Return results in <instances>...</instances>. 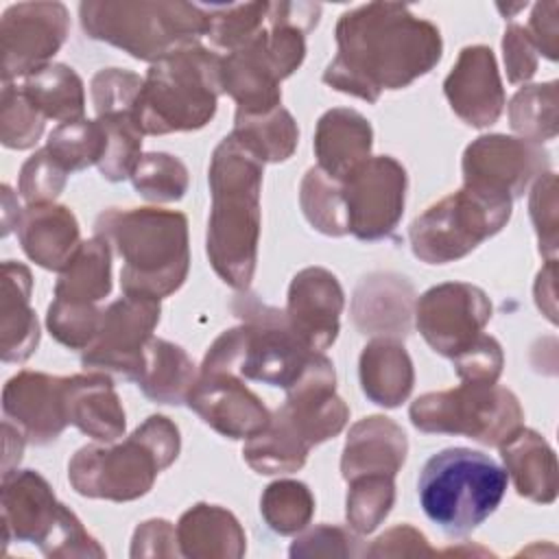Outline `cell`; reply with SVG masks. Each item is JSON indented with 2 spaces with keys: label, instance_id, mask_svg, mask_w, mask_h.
<instances>
[{
  "label": "cell",
  "instance_id": "obj_1",
  "mask_svg": "<svg viewBox=\"0 0 559 559\" xmlns=\"http://www.w3.org/2000/svg\"><path fill=\"white\" fill-rule=\"evenodd\" d=\"M439 28L406 4L369 2L336 24V57L323 72L330 87L376 103L382 90H402L441 59Z\"/></svg>",
  "mask_w": 559,
  "mask_h": 559
},
{
  "label": "cell",
  "instance_id": "obj_2",
  "mask_svg": "<svg viewBox=\"0 0 559 559\" xmlns=\"http://www.w3.org/2000/svg\"><path fill=\"white\" fill-rule=\"evenodd\" d=\"M262 168L264 164L231 133L210 159L212 207L205 251L216 275L236 290H247L255 273Z\"/></svg>",
  "mask_w": 559,
  "mask_h": 559
},
{
  "label": "cell",
  "instance_id": "obj_3",
  "mask_svg": "<svg viewBox=\"0 0 559 559\" xmlns=\"http://www.w3.org/2000/svg\"><path fill=\"white\" fill-rule=\"evenodd\" d=\"M94 234L122 258L120 286L124 295L164 299L188 277V218L162 207H109L98 214Z\"/></svg>",
  "mask_w": 559,
  "mask_h": 559
},
{
  "label": "cell",
  "instance_id": "obj_4",
  "mask_svg": "<svg viewBox=\"0 0 559 559\" xmlns=\"http://www.w3.org/2000/svg\"><path fill=\"white\" fill-rule=\"evenodd\" d=\"M234 312L242 323L210 345L201 371H225L288 391L314 352L293 332L284 310L260 304L253 295L238 297Z\"/></svg>",
  "mask_w": 559,
  "mask_h": 559
},
{
  "label": "cell",
  "instance_id": "obj_5",
  "mask_svg": "<svg viewBox=\"0 0 559 559\" xmlns=\"http://www.w3.org/2000/svg\"><path fill=\"white\" fill-rule=\"evenodd\" d=\"M221 61L223 57L194 44L151 63L133 107L140 131L164 135L205 127L223 92Z\"/></svg>",
  "mask_w": 559,
  "mask_h": 559
},
{
  "label": "cell",
  "instance_id": "obj_6",
  "mask_svg": "<svg viewBox=\"0 0 559 559\" xmlns=\"http://www.w3.org/2000/svg\"><path fill=\"white\" fill-rule=\"evenodd\" d=\"M179 448V428L164 415H151L122 443L76 450L68 463V480L81 496L129 502L151 491Z\"/></svg>",
  "mask_w": 559,
  "mask_h": 559
},
{
  "label": "cell",
  "instance_id": "obj_7",
  "mask_svg": "<svg viewBox=\"0 0 559 559\" xmlns=\"http://www.w3.org/2000/svg\"><path fill=\"white\" fill-rule=\"evenodd\" d=\"M79 15L87 37L107 41L151 63L199 44L207 33V17L201 4L181 0L81 2Z\"/></svg>",
  "mask_w": 559,
  "mask_h": 559
},
{
  "label": "cell",
  "instance_id": "obj_8",
  "mask_svg": "<svg viewBox=\"0 0 559 559\" xmlns=\"http://www.w3.org/2000/svg\"><path fill=\"white\" fill-rule=\"evenodd\" d=\"M507 472L491 456L469 448L432 454L419 474V504L445 535L461 537L478 528L507 491Z\"/></svg>",
  "mask_w": 559,
  "mask_h": 559
},
{
  "label": "cell",
  "instance_id": "obj_9",
  "mask_svg": "<svg viewBox=\"0 0 559 559\" xmlns=\"http://www.w3.org/2000/svg\"><path fill=\"white\" fill-rule=\"evenodd\" d=\"M421 432L461 435L500 448L524 426V411L513 391L493 384L463 382L456 389L419 395L408 408Z\"/></svg>",
  "mask_w": 559,
  "mask_h": 559
},
{
  "label": "cell",
  "instance_id": "obj_10",
  "mask_svg": "<svg viewBox=\"0 0 559 559\" xmlns=\"http://www.w3.org/2000/svg\"><path fill=\"white\" fill-rule=\"evenodd\" d=\"M304 57V33L273 22L240 48L227 52L221 61V81L223 92L238 105L236 114L258 116L280 107V83L301 66Z\"/></svg>",
  "mask_w": 559,
  "mask_h": 559
},
{
  "label": "cell",
  "instance_id": "obj_11",
  "mask_svg": "<svg viewBox=\"0 0 559 559\" xmlns=\"http://www.w3.org/2000/svg\"><path fill=\"white\" fill-rule=\"evenodd\" d=\"M509 216L511 201L463 186L432 203L411 223V249L426 264L456 262L496 236Z\"/></svg>",
  "mask_w": 559,
  "mask_h": 559
},
{
  "label": "cell",
  "instance_id": "obj_12",
  "mask_svg": "<svg viewBox=\"0 0 559 559\" xmlns=\"http://www.w3.org/2000/svg\"><path fill=\"white\" fill-rule=\"evenodd\" d=\"M548 170V153L524 138L480 135L463 153V186L511 203Z\"/></svg>",
  "mask_w": 559,
  "mask_h": 559
},
{
  "label": "cell",
  "instance_id": "obj_13",
  "mask_svg": "<svg viewBox=\"0 0 559 559\" xmlns=\"http://www.w3.org/2000/svg\"><path fill=\"white\" fill-rule=\"evenodd\" d=\"M343 183L347 229L358 240L386 238L404 214L408 177L391 155L369 157Z\"/></svg>",
  "mask_w": 559,
  "mask_h": 559
},
{
  "label": "cell",
  "instance_id": "obj_14",
  "mask_svg": "<svg viewBox=\"0 0 559 559\" xmlns=\"http://www.w3.org/2000/svg\"><path fill=\"white\" fill-rule=\"evenodd\" d=\"M159 312V299L142 295H124L109 304L103 310L96 338L83 349V367L138 380L144 347L153 338Z\"/></svg>",
  "mask_w": 559,
  "mask_h": 559
},
{
  "label": "cell",
  "instance_id": "obj_15",
  "mask_svg": "<svg viewBox=\"0 0 559 559\" xmlns=\"http://www.w3.org/2000/svg\"><path fill=\"white\" fill-rule=\"evenodd\" d=\"M491 319L487 293L467 282H445L428 288L415 304V323L424 341L441 356L454 358L467 349Z\"/></svg>",
  "mask_w": 559,
  "mask_h": 559
},
{
  "label": "cell",
  "instance_id": "obj_16",
  "mask_svg": "<svg viewBox=\"0 0 559 559\" xmlns=\"http://www.w3.org/2000/svg\"><path fill=\"white\" fill-rule=\"evenodd\" d=\"M70 15L61 2H20L2 13V83L50 63L63 46Z\"/></svg>",
  "mask_w": 559,
  "mask_h": 559
},
{
  "label": "cell",
  "instance_id": "obj_17",
  "mask_svg": "<svg viewBox=\"0 0 559 559\" xmlns=\"http://www.w3.org/2000/svg\"><path fill=\"white\" fill-rule=\"evenodd\" d=\"M186 402L210 428L229 439H251L271 419L269 408L240 376L225 371H199Z\"/></svg>",
  "mask_w": 559,
  "mask_h": 559
},
{
  "label": "cell",
  "instance_id": "obj_18",
  "mask_svg": "<svg viewBox=\"0 0 559 559\" xmlns=\"http://www.w3.org/2000/svg\"><path fill=\"white\" fill-rule=\"evenodd\" d=\"M343 306L345 297L336 275L323 266H308L293 277L284 312L301 343L312 352H323L338 336Z\"/></svg>",
  "mask_w": 559,
  "mask_h": 559
},
{
  "label": "cell",
  "instance_id": "obj_19",
  "mask_svg": "<svg viewBox=\"0 0 559 559\" xmlns=\"http://www.w3.org/2000/svg\"><path fill=\"white\" fill-rule=\"evenodd\" d=\"M2 411L35 445L57 441L68 426L66 378L20 371L2 391Z\"/></svg>",
  "mask_w": 559,
  "mask_h": 559
},
{
  "label": "cell",
  "instance_id": "obj_20",
  "mask_svg": "<svg viewBox=\"0 0 559 559\" xmlns=\"http://www.w3.org/2000/svg\"><path fill=\"white\" fill-rule=\"evenodd\" d=\"M452 111L469 127L493 124L504 109V87L496 57L487 46H465L443 81Z\"/></svg>",
  "mask_w": 559,
  "mask_h": 559
},
{
  "label": "cell",
  "instance_id": "obj_21",
  "mask_svg": "<svg viewBox=\"0 0 559 559\" xmlns=\"http://www.w3.org/2000/svg\"><path fill=\"white\" fill-rule=\"evenodd\" d=\"M66 504L48 480L35 469H15L2 476V533L4 544L28 542L39 550L50 542Z\"/></svg>",
  "mask_w": 559,
  "mask_h": 559
},
{
  "label": "cell",
  "instance_id": "obj_22",
  "mask_svg": "<svg viewBox=\"0 0 559 559\" xmlns=\"http://www.w3.org/2000/svg\"><path fill=\"white\" fill-rule=\"evenodd\" d=\"M415 290L411 282L395 273H371L360 280L352 299L354 323L362 334L406 336Z\"/></svg>",
  "mask_w": 559,
  "mask_h": 559
},
{
  "label": "cell",
  "instance_id": "obj_23",
  "mask_svg": "<svg viewBox=\"0 0 559 559\" xmlns=\"http://www.w3.org/2000/svg\"><path fill=\"white\" fill-rule=\"evenodd\" d=\"M24 253L48 271H63L81 247L76 216L57 203H31L15 225Z\"/></svg>",
  "mask_w": 559,
  "mask_h": 559
},
{
  "label": "cell",
  "instance_id": "obj_24",
  "mask_svg": "<svg viewBox=\"0 0 559 559\" xmlns=\"http://www.w3.org/2000/svg\"><path fill=\"white\" fill-rule=\"evenodd\" d=\"M68 424L98 443H114L124 435V408L105 371H87L66 378Z\"/></svg>",
  "mask_w": 559,
  "mask_h": 559
},
{
  "label": "cell",
  "instance_id": "obj_25",
  "mask_svg": "<svg viewBox=\"0 0 559 559\" xmlns=\"http://www.w3.org/2000/svg\"><path fill=\"white\" fill-rule=\"evenodd\" d=\"M406 454L408 441L404 430L389 417L371 415L349 428L341 456V474L345 480L369 474L395 476Z\"/></svg>",
  "mask_w": 559,
  "mask_h": 559
},
{
  "label": "cell",
  "instance_id": "obj_26",
  "mask_svg": "<svg viewBox=\"0 0 559 559\" xmlns=\"http://www.w3.org/2000/svg\"><path fill=\"white\" fill-rule=\"evenodd\" d=\"M373 131L369 120L356 109L336 107L325 111L314 131L317 166L332 179L345 181L371 157Z\"/></svg>",
  "mask_w": 559,
  "mask_h": 559
},
{
  "label": "cell",
  "instance_id": "obj_27",
  "mask_svg": "<svg viewBox=\"0 0 559 559\" xmlns=\"http://www.w3.org/2000/svg\"><path fill=\"white\" fill-rule=\"evenodd\" d=\"M33 277L26 264H2L0 297V356L4 362H24L39 343V323L31 308Z\"/></svg>",
  "mask_w": 559,
  "mask_h": 559
},
{
  "label": "cell",
  "instance_id": "obj_28",
  "mask_svg": "<svg viewBox=\"0 0 559 559\" xmlns=\"http://www.w3.org/2000/svg\"><path fill=\"white\" fill-rule=\"evenodd\" d=\"M179 552L188 559H238L247 537L236 515L218 504L199 502L177 522Z\"/></svg>",
  "mask_w": 559,
  "mask_h": 559
},
{
  "label": "cell",
  "instance_id": "obj_29",
  "mask_svg": "<svg viewBox=\"0 0 559 559\" xmlns=\"http://www.w3.org/2000/svg\"><path fill=\"white\" fill-rule=\"evenodd\" d=\"M507 476H511L518 496L550 504L557 498V456L548 441L528 428H520L500 445Z\"/></svg>",
  "mask_w": 559,
  "mask_h": 559
},
{
  "label": "cell",
  "instance_id": "obj_30",
  "mask_svg": "<svg viewBox=\"0 0 559 559\" xmlns=\"http://www.w3.org/2000/svg\"><path fill=\"white\" fill-rule=\"evenodd\" d=\"M358 376L362 393L384 408H395L406 402L415 382L408 352L391 336H376L362 347Z\"/></svg>",
  "mask_w": 559,
  "mask_h": 559
},
{
  "label": "cell",
  "instance_id": "obj_31",
  "mask_svg": "<svg viewBox=\"0 0 559 559\" xmlns=\"http://www.w3.org/2000/svg\"><path fill=\"white\" fill-rule=\"evenodd\" d=\"M194 380V362L179 345L155 336L146 343L135 382L148 400L157 404H181L188 400Z\"/></svg>",
  "mask_w": 559,
  "mask_h": 559
},
{
  "label": "cell",
  "instance_id": "obj_32",
  "mask_svg": "<svg viewBox=\"0 0 559 559\" xmlns=\"http://www.w3.org/2000/svg\"><path fill=\"white\" fill-rule=\"evenodd\" d=\"M111 290V247L105 238L83 240L55 284V297L76 304H98Z\"/></svg>",
  "mask_w": 559,
  "mask_h": 559
},
{
  "label": "cell",
  "instance_id": "obj_33",
  "mask_svg": "<svg viewBox=\"0 0 559 559\" xmlns=\"http://www.w3.org/2000/svg\"><path fill=\"white\" fill-rule=\"evenodd\" d=\"M20 87L44 118L72 122L85 114L83 81L66 63H48L31 72Z\"/></svg>",
  "mask_w": 559,
  "mask_h": 559
},
{
  "label": "cell",
  "instance_id": "obj_34",
  "mask_svg": "<svg viewBox=\"0 0 559 559\" xmlns=\"http://www.w3.org/2000/svg\"><path fill=\"white\" fill-rule=\"evenodd\" d=\"M310 452V445L277 408L266 428L247 439L242 456L258 474H288L297 472Z\"/></svg>",
  "mask_w": 559,
  "mask_h": 559
},
{
  "label": "cell",
  "instance_id": "obj_35",
  "mask_svg": "<svg viewBox=\"0 0 559 559\" xmlns=\"http://www.w3.org/2000/svg\"><path fill=\"white\" fill-rule=\"evenodd\" d=\"M231 135L262 164L286 162L299 142V129L290 111L282 105L258 116H238Z\"/></svg>",
  "mask_w": 559,
  "mask_h": 559
},
{
  "label": "cell",
  "instance_id": "obj_36",
  "mask_svg": "<svg viewBox=\"0 0 559 559\" xmlns=\"http://www.w3.org/2000/svg\"><path fill=\"white\" fill-rule=\"evenodd\" d=\"M50 157L70 175L92 164L98 166L107 151V133L98 120H72L55 127L46 140Z\"/></svg>",
  "mask_w": 559,
  "mask_h": 559
},
{
  "label": "cell",
  "instance_id": "obj_37",
  "mask_svg": "<svg viewBox=\"0 0 559 559\" xmlns=\"http://www.w3.org/2000/svg\"><path fill=\"white\" fill-rule=\"evenodd\" d=\"M299 205L317 231L325 236L349 234L343 183L328 177L319 166L308 168L304 175L299 186Z\"/></svg>",
  "mask_w": 559,
  "mask_h": 559
},
{
  "label": "cell",
  "instance_id": "obj_38",
  "mask_svg": "<svg viewBox=\"0 0 559 559\" xmlns=\"http://www.w3.org/2000/svg\"><path fill=\"white\" fill-rule=\"evenodd\" d=\"M511 129L535 144L557 135V81L524 85L509 103Z\"/></svg>",
  "mask_w": 559,
  "mask_h": 559
},
{
  "label": "cell",
  "instance_id": "obj_39",
  "mask_svg": "<svg viewBox=\"0 0 559 559\" xmlns=\"http://www.w3.org/2000/svg\"><path fill=\"white\" fill-rule=\"evenodd\" d=\"M260 513L266 526L277 535L301 533L314 513V498L299 480H275L260 498Z\"/></svg>",
  "mask_w": 559,
  "mask_h": 559
},
{
  "label": "cell",
  "instance_id": "obj_40",
  "mask_svg": "<svg viewBox=\"0 0 559 559\" xmlns=\"http://www.w3.org/2000/svg\"><path fill=\"white\" fill-rule=\"evenodd\" d=\"M201 9L207 17L205 37H210L214 46L231 52L264 28L269 2L201 4Z\"/></svg>",
  "mask_w": 559,
  "mask_h": 559
},
{
  "label": "cell",
  "instance_id": "obj_41",
  "mask_svg": "<svg viewBox=\"0 0 559 559\" xmlns=\"http://www.w3.org/2000/svg\"><path fill=\"white\" fill-rule=\"evenodd\" d=\"M395 476L369 474L347 480V500H345V518L349 528L358 535L373 533L384 518L391 513L395 502Z\"/></svg>",
  "mask_w": 559,
  "mask_h": 559
},
{
  "label": "cell",
  "instance_id": "obj_42",
  "mask_svg": "<svg viewBox=\"0 0 559 559\" xmlns=\"http://www.w3.org/2000/svg\"><path fill=\"white\" fill-rule=\"evenodd\" d=\"M129 179L135 192L153 203L179 201L186 194L190 181L186 164L168 153L140 155Z\"/></svg>",
  "mask_w": 559,
  "mask_h": 559
},
{
  "label": "cell",
  "instance_id": "obj_43",
  "mask_svg": "<svg viewBox=\"0 0 559 559\" xmlns=\"http://www.w3.org/2000/svg\"><path fill=\"white\" fill-rule=\"evenodd\" d=\"M107 133V151L98 162V170L109 181H122L131 177L140 151H142V131L131 114H109L96 118Z\"/></svg>",
  "mask_w": 559,
  "mask_h": 559
},
{
  "label": "cell",
  "instance_id": "obj_44",
  "mask_svg": "<svg viewBox=\"0 0 559 559\" xmlns=\"http://www.w3.org/2000/svg\"><path fill=\"white\" fill-rule=\"evenodd\" d=\"M46 118L31 105L20 85H2L0 100V140L9 148H31L44 133Z\"/></svg>",
  "mask_w": 559,
  "mask_h": 559
},
{
  "label": "cell",
  "instance_id": "obj_45",
  "mask_svg": "<svg viewBox=\"0 0 559 559\" xmlns=\"http://www.w3.org/2000/svg\"><path fill=\"white\" fill-rule=\"evenodd\" d=\"M103 310L96 304H76L55 297L48 306V332L70 349H87L96 338Z\"/></svg>",
  "mask_w": 559,
  "mask_h": 559
},
{
  "label": "cell",
  "instance_id": "obj_46",
  "mask_svg": "<svg viewBox=\"0 0 559 559\" xmlns=\"http://www.w3.org/2000/svg\"><path fill=\"white\" fill-rule=\"evenodd\" d=\"M144 79L131 70L105 68L98 70L92 79V105L98 116L109 114H131L142 90Z\"/></svg>",
  "mask_w": 559,
  "mask_h": 559
},
{
  "label": "cell",
  "instance_id": "obj_47",
  "mask_svg": "<svg viewBox=\"0 0 559 559\" xmlns=\"http://www.w3.org/2000/svg\"><path fill=\"white\" fill-rule=\"evenodd\" d=\"M66 179H68V173L50 157V153L44 146L24 162L20 170L17 192L28 205L55 203V199L66 188Z\"/></svg>",
  "mask_w": 559,
  "mask_h": 559
},
{
  "label": "cell",
  "instance_id": "obj_48",
  "mask_svg": "<svg viewBox=\"0 0 559 559\" xmlns=\"http://www.w3.org/2000/svg\"><path fill=\"white\" fill-rule=\"evenodd\" d=\"M528 214L537 234L539 253L546 260L557 255V177L555 173H544L533 181L528 197Z\"/></svg>",
  "mask_w": 559,
  "mask_h": 559
},
{
  "label": "cell",
  "instance_id": "obj_49",
  "mask_svg": "<svg viewBox=\"0 0 559 559\" xmlns=\"http://www.w3.org/2000/svg\"><path fill=\"white\" fill-rule=\"evenodd\" d=\"M360 537L354 528L319 524L314 528H304V533L293 542L290 557H360Z\"/></svg>",
  "mask_w": 559,
  "mask_h": 559
},
{
  "label": "cell",
  "instance_id": "obj_50",
  "mask_svg": "<svg viewBox=\"0 0 559 559\" xmlns=\"http://www.w3.org/2000/svg\"><path fill=\"white\" fill-rule=\"evenodd\" d=\"M454 371L463 382H476V384H493L504 365L502 347L493 336L480 334L467 349H463L459 356L452 358Z\"/></svg>",
  "mask_w": 559,
  "mask_h": 559
},
{
  "label": "cell",
  "instance_id": "obj_51",
  "mask_svg": "<svg viewBox=\"0 0 559 559\" xmlns=\"http://www.w3.org/2000/svg\"><path fill=\"white\" fill-rule=\"evenodd\" d=\"M502 50H504V66H507V79L513 85L526 83L537 72V50L526 33L524 26L511 22L502 37Z\"/></svg>",
  "mask_w": 559,
  "mask_h": 559
},
{
  "label": "cell",
  "instance_id": "obj_52",
  "mask_svg": "<svg viewBox=\"0 0 559 559\" xmlns=\"http://www.w3.org/2000/svg\"><path fill=\"white\" fill-rule=\"evenodd\" d=\"M177 526L168 520H146L142 522L131 539V557H177Z\"/></svg>",
  "mask_w": 559,
  "mask_h": 559
},
{
  "label": "cell",
  "instance_id": "obj_53",
  "mask_svg": "<svg viewBox=\"0 0 559 559\" xmlns=\"http://www.w3.org/2000/svg\"><path fill=\"white\" fill-rule=\"evenodd\" d=\"M435 550L428 546L424 533H419L411 524H400L380 535L369 548H365L367 557H413V555H432Z\"/></svg>",
  "mask_w": 559,
  "mask_h": 559
},
{
  "label": "cell",
  "instance_id": "obj_54",
  "mask_svg": "<svg viewBox=\"0 0 559 559\" xmlns=\"http://www.w3.org/2000/svg\"><path fill=\"white\" fill-rule=\"evenodd\" d=\"M557 11H559L557 2H539L533 7L528 26H524L535 50L548 57L550 61L557 59V50H559Z\"/></svg>",
  "mask_w": 559,
  "mask_h": 559
},
{
  "label": "cell",
  "instance_id": "obj_55",
  "mask_svg": "<svg viewBox=\"0 0 559 559\" xmlns=\"http://www.w3.org/2000/svg\"><path fill=\"white\" fill-rule=\"evenodd\" d=\"M555 260H546V266L539 271L537 282H535V301L539 310L555 323V310H557V299H555Z\"/></svg>",
  "mask_w": 559,
  "mask_h": 559
},
{
  "label": "cell",
  "instance_id": "obj_56",
  "mask_svg": "<svg viewBox=\"0 0 559 559\" xmlns=\"http://www.w3.org/2000/svg\"><path fill=\"white\" fill-rule=\"evenodd\" d=\"M2 430H4V459H2V476H4V474H11L13 472L11 467L20 463L26 437L17 426H11L9 419L2 424Z\"/></svg>",
  "mask_w": 559,
  "mask_h": 559
}]
</instances>
